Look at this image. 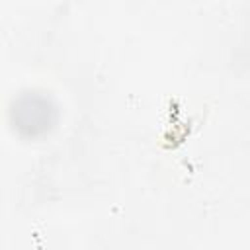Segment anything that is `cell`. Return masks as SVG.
I'll return each mask as SVG.
<instances>
[{
    "instance_id": "obj_1",
    "label": "cell",
    "mask_w": 250,
    "mask_h": 250,
    "mask_svg": "<svg viewBox=\"0 0 250 250\" xmlns=\"http://www.w3.org/2000/svg\"><path fill=\"white\" fill-rule=\"evenodd\" d=\"M31 105H33V111H27V107L20 102L18 107L14 105V115H16L18 129L37 135V133H43L45 129H49V125L53 121L51 119L53 107H49V102L39 96H31Z\"/></svg>"
}]
</instances>
